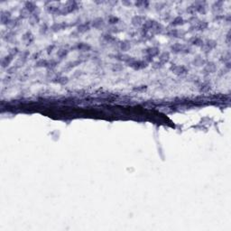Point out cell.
I'll use <instances>...</instances> for the list:
<instances>
[{
	"instance_id": "cell-1",
	"label": "cell",
	"mask_w": 231,
	"mask_h": 231,
	"mask_svg": "<svg viewBox=\"0 0 231 231\" xmlns=\"http://www.w3.org/2000/svg\"><path fill=\"white\" fill-rule=\"evenodd\" d=\"M187 13L191 15H195L196 14H206L207 12V3L204 1H197L192 3L186 9Z\"/></svg>"
},
{
	"instance_id": "cell-2",
	"label": "cell",
	"mask_w": 231,
	"mask_h": 231,
	"mask_svg": "<svg viewBox=\"0 0 231 231\" xmlns=\"http://www.w3.org/2000/svg\"><path fill=\"white\" fill-rule=\"evenodd\" d=\"M171 52L175 54H190L192 53V48L189 44H185V43H180L176 42L173 43V45H171L170 47Z\"/></svg>"
},
{
	"instance_id": "cell-3",
	"label": "cell",
	"mask_w": 231,
	"mask_h": 231,
	"mask_svg": "<svg viewBox=\"0 0 231 231\" xmlns=\"http://www.w3.org/2000/svg\"><path fill=\"white\" fill-rule=\"evenodd\" d=\"M79 9V4L76 1H68L65 3V5L61 7V14L66 15V14L73 13Z\"/></svg>"
},
{
	"instance_id": "cell-4",
	"label": "cell",
	"mask_w": 231,
	"mask_h": 231,
	"mask_svg": "<svg viewBox=\"0 0 231 231\" xmlns=\"http://www.w3.org/2000/svg\"><path fill=\"white\" fill-rule=\"evenodd\" d=\"M165 35H167L168 37H172V38H182L183 36H185L186 32L183 30H180L177 28H169L167 30H165Z\"/></svg>"
},
{
	"instance_id": "cell-5",
	"label": "cell",
	"mask_w": 231,
	"mask_h": 231,
	"mask_svg": "<svg viewBox=\"0 0 231 231\" xmlns=\"http://www.w3.org/2000/svg\"><path fill=\"white\" fill-rule=\"evenodd\" d=\"M127 65L132 69H134L135 70H140L146 68L148 66V63L145 60H136L135 58H133V60L130 62H128Z\"/></svg>"
},
{
	"instance_id": "cell-6",
	"label": "cell",
	"mask_w": 231,
	"mask_h": 231,
	"mask_svg": "<svg viewBox=\"0 0 231 231\" xmlns=\"http://www.w3.org/2000/svg\"><path fill=\"white\" fill-rule=\"evenodd\" d=\"M170 70L177 76H184L189 72V70L186 66L180 64H172L170 67Z\"/></svg>"
},
{
	"instance_id": "cell-7",
	"label": "cell",
	"mask_w": 231,
	"mask_h": 231,
	"mask_svg": "<svg viewBox=\"0 0 231 231\" xmlns=\"http://www.w3.org/2000/svg\"><path fill=\"white\" fill-rule=\"evenodd\" d=\"M217 47V42L214 40H207L204 41L201 48V51L203 52L204 54H209L210 52H212V50H214Z\"/></svg>"
},
{
	"instance_id": "cell-8",
	"label": "cell",
	"mask_w": 231,
	"mask_h": 231,
	"mask_svg": "<svg viewBox=\"0 0 231 231\" xmlns=\"http://www.w3.org/2000/svg\"><path fill=\"white\" fill-rule=\"evenodd\" d=\"M217 71V65L216 63H214L213 62H206L205 65L203 66V70H202V73L205 76L215 73Z\"/></svg>"
},
{
	"instance_id": "cell-9",
	"label": "cell",
	"mask_w": 231,
	"mask_h": 231,
	"mask_svg": "<svg viewBox=\"0 0 231 231\" xmlns=\"http://www.w3.org/2000/svg\"><path fill=\"white\" fill-rule=\"evenodd\" d=\"M209 27V23L204 20H198L194 25L190 26V31H205Z\"/></svg>"
},
{
	"instance_id": "cell-10",
	"label": "cell",
	"mask_w": 231,
	"mask_h": 231,
	"mask_svg": "<svg viewBox=\"0 0 231 231\" xmlns=\"http://www.w3.org/2000/svg\"><path fill=\"white\" fill-rule=\"evenodd\" d=\"M144 54L145 55V57H149V58H154L160 55V48L156 47V46H153V47H148L145 50H144Z\"/></svg>"
},
{
	"instance_id": "cell-11",
	"label": "cell",
	"mask_w": 231,
	"mask_h": 231,
	"mask_svg": "<svg viewBox=\"0 0 231 231\" xmlns=\"http://www.w3.org/2000/svg\"><path fill=\"white\" fill-rule=\"evenodd\" d=\"M71 49L82 52V53H88L91 50V46L86 42H77L73 47H71Z\"/></svg>"
},
{
	"instance_id": "cell-12",
	"label": "cell",
	"mask_w": 231,
	"mask_h": 231,
	"mask_svg": "<svg viewBox=\"0 0 231 231\" xmlns=\"http://www.w3.org/2000/svg\"><path fill=\"white\" fill-rule=\"evenodd\" d=\"M12 18H11V13L9 11H4L2 10L1 11V14H0V22H1V25L2 26H8L9 23L11 22Z\"/></svg>"
},
{
	"instance_id": "cell-13",
	"label": "cell",
	"mask_w": 231,
	"mask_h": 231,
	"mask_svg": "<svg viewBox=\"0 0 231 231\" xmlns=\"http://www.w3.org/2000/svg\"><path fill=\"white\" fill-rule=\"evenodd\" d=\"M223 5H224V2L221 1V0L214 2V4L211 6V11L214 14V15L222 14V12H223Z\"/></svg>"
},
{
	"instance_id": "cell-14",
	"label": "cell",
	"mask_w": 231,
	"mask_h": 231,
	"mask_svg": "<svg viewBox=\"0 0 231 231\" xmlns=\"http://www.w3.org/2000/svg\"><path fill=\"white\" fill-rule=\"evenodd\" d=\"M146 20V17L145 15H142V14H137V15H135L133 16L131 22H132V25L136 27H138V26H142L144 25V23L145 22Z\"/></svg>"
},
{
	"instance_id": "cell-15",
	"label": "cell",
	"mask_w": 231,
	"mask_h": 231,
	"mask_svg": "<svg viewBox=\"0 0 231 231\" xmlns=\"http://www.w3.org/2000/svg\"><path fill=\"white\" fill-rule=\"evenodd\" d=\"M70 26V24L66 23V22H60V23H54L50 29L53 31V32H60V31H62V30H65L66 28H68Z\"/></svg>"
},
{
	"instance_id": "cell-16",
	"label": "cell",
	"mask_w": 231,
	"mask_h": 231,
	"mask_svg": "<svg viewBox=\"0 0 231 231\" xmlns=\"http://www.w3.org/2000/svg\"><path fill=\"white\" fill-rule=\"evenodd\" d=\"M91 27V23L90 22H84V23H81L78 26H77V30L76 32L78 34H84L87 33L90 30Z\"/></svg>"
},
{
	"instance_id": "cell-17",
	"label": "cell",
	"mask_w": 231,
	"mask_h": 231,
	"mask_svg": "<svg viewBox=\"0 0 231 231\" xmlns=\"http://www.w3.org/2000/svg\"><path fill=\"white\" fill-rule=\"evenodd\" d=\"M204 41L202 38H201L200 36H192L190 37L188 41V44L190 46H196V47H201L203 44Z\"/></svg>"
},
{
	"instance_id": "cell-18",
	"label": "cell",
	"mask_w": 231,
	"mask_h": 231,
	"mask_svg": "<svg viewBox=\"0 0 231 231\" xmlns=\"http://www.w3.org/2000/svg\"><path fill=\"white\" fill-rule=\"evenodd\" d=\"M14 56L11 54H8L6 55L4 58H2V60H1V67L2 68H8L9 67V65L11 64V62H13V60H14Z\"/></svg>"
},
{
	"instance_id": "cell-19",
	"label": "cell",
	"mask_w": 231,
	"mask_h": 231,
	"mask_svg": "<svg viewBox=\"0 0 231 231\" xmlns=\"http://www.w3.org/2000/svg\"><path fill=\"white\" fill-rule=\"evenodd\" d=\"M91 23V26L93 28H95V29H98V30H99V29H101V28H103L105 26V20L103 19V18H101V17H97L95 18L92 22H90Z\"/></svg>"
},
{
	"instance_id": "cell-20",
	"label": "cell",
	"mask_w": 231,
	"mask_h": 231,
	"mask_svg": "<svg viewBox=\"0 0 231 231\" xmlns=\"http://www.w3.org/2000/svg\"><path fill=\"white\" fill-rule=\"evenodd\" d=\"M185 23H186V21H185L181 16H176V17H174L173 19L171 20L170 26H171L172 27L175 28L177 27V26H183Z\"/></svg>"
},
{
	"instance_id": "cell-21",
	"label": "cell",
	"mask_w": 231,
	"mask_h": 231,
	"mask_svg": "<svg viewBox=\"0 0 231 231\" xmlns=\"http://www.w3.org/2000/svg\"><path fill=\"white\" fill-rule=\"evenodd\" d=\"M115 59H117V61H119V62H125V63H128V62H130L132 60H133V58L134 57H131V56H129V55L125 54H116L115 56Z\"/></svg>"
},
{
	"instance_id": "cell-22",
	"label": "cell",
	"mask_w": 231,
	"mask_h": 231,
	"mask_svg": "<svg viewBox=\"0 0 231 231\" xmlns=\"http://www.w3.org/2000/svg\"><path fill=\"white\" fill-rule=\"evenodd\" d=\"M22 40L26 45H30L34 41V36L31 32H26V34H24V35L22 37Z\"/></svg>"
},
{
	"instance_id": "cell-23",
	"label": "cell",
	"mask_w": 231,
	"mask_h": 231,
	"mask_svg": "<svg viewBox=\"0 0 231 231\" xmlns=\"http://www.w3.org/2000/svg\"><path fill=\"white\" fill-rule=\"evenodd\" d=\"M24 8L29 12L30 14H32L33 13H34L35 11H36V9H37V6L34 3V2H31V1H27V2H26L25 3V5H24Z\"/></svg>"
},
{
	"instance_id": "cell-24",
	"label": "cell",
	"mask_w": 231,
	"mask_h": 231,
	"mask_svg": "<svg viewBox=\"0 0 231 231\" xmlns=\"http://www.w3.org/2000/svg\"><path fill=\"white\" fill-rule=\"evenodd\" d=\"M206 62H207L206 60H204L203 57L201 56V55L196 56V57L193 59V61H192V64H193L194 66H196V67H202V66L205 65Z\"/></svg>"
},
{
	"instance_id": "cell-25",
	"label": "cell",
	"mask_w": 231,
	"mask_h": 231,
	"mask_svg": "<svg viewBox=\"0 0 231 231\" xmlns=\"http://www.w3.org/2000/svg\"><path fill=\"white\" fill-rule=\"evenodd\" d=\"M39 22H40V14H39V12L36 13V11H35L34 13H33V14L30 15V17H29V23H30L31 26H35Z\"/></svg>"
},
{
	"instance_id": "cell-26",
	"label": "cell",
	"mask_w": 231,
	"mask_h": 231,
	"mask_svg": "<svg viewBox=\"0 0 231 231\" xmlns=\"http://www.w3.org/2000/svg\"><path fill=\"white\" fill-rule=\"evenodd\" d=\"M211 90V84L208 82H204L200 84L199 86V91L201 93H207Z\"/></svg>"
},
{
	"instance_id": "cell-27",
	"label": "cell",
	"mask_w": 231,
	"mask_h": 231,
	"mask_svg": "<svg viewBox=\"0 0 231 231\" xmlns=\"http://www.w3.org/2000/svg\"><path fill=\"white\" fill-rule=\"evenodd\" d=\"M159 57V60H158V62H160L162 64H165V63H167V62H169V61H170V54L169 53H166V52H164L163 54H160V55L158 56Z\"/></svg>"
},
{
	"instance_id": "cell-28",
	"label": "cell",
	"mask_w": 231,
	"mask_h": 231,
	"mask_svg": "<svg viewBox=\"0 0 231 231\" xmlns=\"http://www.w3.org/2000/svg\"><path fill=\"white\" fill-rule=\"evenodd\" d=\"M118 46H119L120 51H122V52H126V51H128V50L131 48V42L129 41L119 42Z\"/></svg>"
},
{
	"instance_id": "cell-29",
	"label": "cell",
	"mask_w": 231,
	"mask_h": 231,
	"mask_svg": "<svg viewBox=\"0 0 231 231\" xmlns=\"http://www.w3.org/2000/svg\"><path fill=\"white\" fill-rule=\"evenodd\" d=\"M52 82L54 83H56V84H61V85H64L68 82V78L67 77H63V76H57L53 79Z\"/></svg>"
},
{
	"instance_id": "cell-30",
	"label": "cell",
	"mask_w": 231,
	"mask_h": 231,
	"mask_svg": "<svg viewBox=\"0 0 231 231\" xmlns=\"http://www.w3.org/2000/svg\"><path fill=\"white\" fill-rule=\"evenodd\" d=\"M149 1H145V0H141V1H136V2H135V6H136L137 8L147 9L149 7Z\"/></svg>"
},
{
	"instance_id": "cell-31",
	"label": "cell",
	"mask_w": 231,
	"mask_h": 231,
	"mask_svg": "<svg viewBox=\"0 0 231 231\" xmlns=\"http://www.w3.org/2000/svg\"><path fill=\"white\" fill-rule=\"evenodd\" d=\"M102 39H103V41H105L107 43H113V42H115L117 41V38L115 36H113L111 34H109V33L103 34L102 35Z\"/></svg>"
},
{
	"instance_id": "cell-32",
	"label": "cell",
	"mask_w": 231,
	"mask_h": 231,
	"mask_svg": "<svg viewBox=\"0 0 231 231\" xmlns=\"http://www.w3.org/2000/svg\"><path fill=\"white\" fill-rule=\"evenodd\" d=\"M35 67H37V68L48 69V67H49V60H43V59L38 60L35 62Z\"/></svg>"
},
{
	"instance_id": "cell-33",
	"label": "cell",
	"mask_w": 231,
	"mask_h": 231,
	"mask_svg": "<svg viewBox=\"0 0 231 231\" xmlns=\"http://www.w3.org/2000/svg\"><path fill=\"white\" fill-rule=\"evenodd\" d=\"M82 62V60H76V61H73V62H69L68 64L64 67V70H71L72 68H74V67H76V66H78V65H80L81 63Z\"/></svg>"
},
{
	"instance_id": "cell-34",
	"label": "cell",
	"mask_w": 231,
	"mask_h": 231,
	"mask_svg": "<svg viewBox=\"0 0 231 231\" xmlns=\"http://www.w3.org/2000/svg\"><path fill=\"white\" fill-rule=\"evenodd\" d=\"M20 21H21V19H20L19 17H16V18H14V19H12L11 22L9 23V25H8L7 26L10 28V29L16 28L19 25H20Z\"/></svg>"
},
{
	"instance_id": "cell-35",
	"label": "cell",
	"mask_w": 231,
	"mask_h": 231,
	"mask_svg": "<svg viewBox=\"0 0 231 231\" xmlns=\"http://www.w3.org/2000/svg\"><path fill=\"white\" fill-rule=\"evenodd\" d=\"M69 54V51L67 49H60L58 52H57V57L60 59V60H63Z\"/></svg>"
},
{
	"instance_id": "cell-36",
	"label": "cell",
	"mask_w": 231,
	"mask_h": 231,
	"mask_svg": "<svg viewBox=\"0 0 231 231\" xmlns=\"http://www.w3.org/2000/svg\"><path fill=\"white\" fill-rule=\"evenodd\" d=\"M220 62L224 64L228 63V62H230V53L228 52L227 54H223L221 57H220Z\"/></svg>"
},
{
	"instance_id": "cell-37",
	"label": "cell",
	"mask_w": 231,
	"mask_h": 231,
	"mask_svg": "<svg viewBox=\"0 0 231 231\" xmlns=\"http://www.w3.org/2000/svg\"><path fill=\"white\" fill-rule=\"evenodd\" d=\"M119 21H120L119 18L117 16H115V15H110L109 17V19H108V23H109V25H112V26L118 24Z\"/></svg>"
},
{
	"instance_id": "cell-38",
	"label": "cell",
	"mask_w": 231,
	"mask_h": 231,
	"mask_svg": "<svg viewBox=\"0 0 231 231\" xmlns=\"http://www.w3.org/2000/svg\"><path fill=\"white\" fill-rule=\"evenodd\" d=\"M30 15H31V14L29 13V12H27L24 7L21 9V11H20V13H19V18L22 20V19H26V18H29L30 17Z\"/></svg>"
},
{
	"instance_id": "cell-39",
	"label": "cell",
	"mask_w": 231,
	"mask_h": 231,
	"mask_svg": "<svg viewBox=\"0 0 231 231\" xmlns=\"http://www.w3.org/2000/svg\"><path fill=\"white\" fill-rule=\"evenodd\" d=\"M49 29H50V27H49L48 24H46V23L42 24L41 26H40V34H45L48 32Z\"/></svg>"
},
{
	"instance_id": "cell-40",
	"label": "cell",
	"mask_w": 231,
	"mask_h": 231,
	"mask_svg": "<svg viewBox=\"0 0 231 231\" xmlns=\"http://www.w3.org/2000/svg\"><path fill=\"white\" fill-rule=\"evenodd\" d=\"M165 6H166V4H165V3H163V2H159V3H156V5H155V9H156L157 11H162Z\"/></svg>"
},
{
	"instance_id": "cell-41",
	"label": "cell",
	"mask_w": 231,
	"mask_h": 231,
	"mask_svg": "<svg viewBox=\"0 0 231 231\" xmlns=\"http://www.w3.org/2000/svg\"><path fill=\"white\" fill-rule=\"evenodd\" d=\"M8 54H9L13 55L14 57H15L16 55L19 54V50H18V48H16V47H14V48L10 49V51L8 52Z\"/></svg>"
},
{
	"instance_id": "cell-42",
	"label": "cell",
	"mask_w": 231,
	"mask_h": 231,
	"mask_svg": "<svg viewBox=\"0 0 231 231\" xmlns=\"http://www.w3.org/2000/svg\"><path fill=\"white\" fill-rule=\"evenodd\" d=\"M118 29H119V28H117V26H112V27L109 29L108 33H109V34H112V33H113V34H117V33H120L121 30H118Z\"/></svg>"
},
{
	"instance_id": "cell-43",
	"label": "cell",
	"mask_w": 231,
	"mask_h": 231,
	"mask_svg": "<svg viewBox=\"0 0 231 231\" xmlns=\"http://www.w3.org/2000/svg\"><path fill=\"white\" fill-rule=\"evenodd\" d=\"M122 70L123 66L121 64H113V68H112L113 71H120Z\"/></svg>"
},
{
	"instance_id": "cell-44",
	"label": "cell",
	"mask_w": 231,
	"mask_h": 231,
	"mask_svg": "<svg viewBox=\"0 0 231 231\" xmlns=\"http://www.w3.org/2000/svg\"><path fill=\"white\" fill-rule=\"evenodd\" d=\"M163 67V64H162L160 62H155L153 65V68L155 69V70H159V69H162Z\"/></svg>"
},
{
	"instance_id": "cell-45",
	"label": "cell",
	"mask_w": 231,
	"mask_h": 231,
	"mask_svg": "<svg viewBox=\"0 0 231 231\" xmlns=\"http://www.w3.org/2000/svg\"><path fill=\"white\" fill-rule=\"evenodd\" d=\"M147 89V86H138L136 88H134V90H136L137 92H140V91H144Z\"/></svg>"
},
{
	"instance_id": "cell-46",
	"label": "cell",
	"mask_w": 231,
	"mask_h": 231,
	"mask_svg": "<svg viewBox=\"0 0 231 231\" xmlns=\"http://www.w3.org/2000/svg\"><path fill=\"white\" fill-rule=\"evenodd\" d=\"M55 48V44H52V45H49L47 48H46V51H47V54H51L54 51V49Z\"/></svg>"
},
{
	"instance_id": "cell-47",
	"label": "cell",
	"mask_w": 231,
	"mask_h": 231,
	"mask_svg": "<svg viewBox=\"0 0 231 231\" xmlns=\"http://www.w3.org/2000/svg\"><path fill=\"white\" fill-rule=\"evenodd\" d=\"M41 54H42L41 52H38L37 54L35 53L34 54L32 55V59H33V60H35V59L37 60V59H39V57H40V55H41Z\"/></svg>"
},
{
	"instance_id": "cell-48",
	"label": "cell",
	"mask_w": 231,
	"mask_h": 231,
	"mask_svg": "<svg viewBox=\"0 0 231 231\" xmlns=\"http://www.w3.org/2000/svg\"><path fill=\"white\" fill-rule=\"evenodd\" d=\"M122 4L123 5H125V6H130L132 5L131 2H125V1H123Z\"/></svg>"
},
{
	"instance_id": "cell-49",
	"label": "cell",
	"mask_w": 231,
	"mask_h": 231,
	"mask_svg": "<svg viewBox=\"0 0 231 231\" xmlns=\"http://www.w3.org/2000/svg\"><path fill=\"white\" fill-rule=\"evenodd\" d=\"M229 38H230V33L229 32V34H227V42H228V44H229V42H230V41H229Z\"/></svg>"
}]
</instances>
